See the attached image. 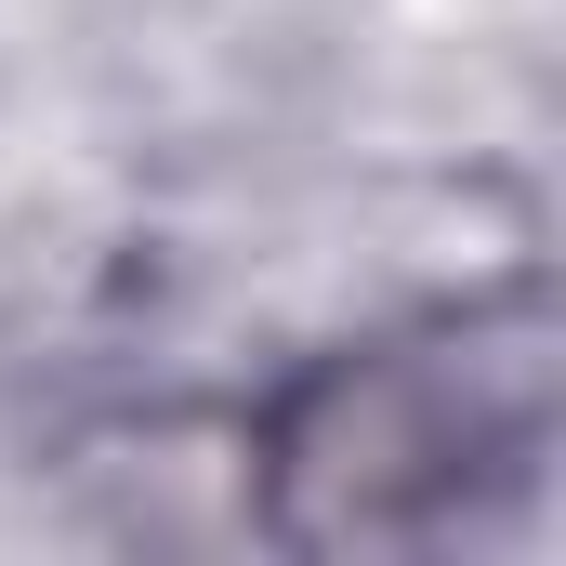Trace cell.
Masks as SVG:
<instances>
[{"instance_id":"cell-1","label":"cell","mask_w":566,"mask_h":566,"mask_svg":"<svg viewBox=\"0 0 566 566\" xmlns=\"http://www.w3.org/2000/svg\"><path fill=\"white\" fill-rule=\"evenodd\" d=\"M554 409V356L527 316H448L409 343L329 356L264 422V501L303 554H409L461 527L488 474H514Z\"/></svg>"}]
</instances>
